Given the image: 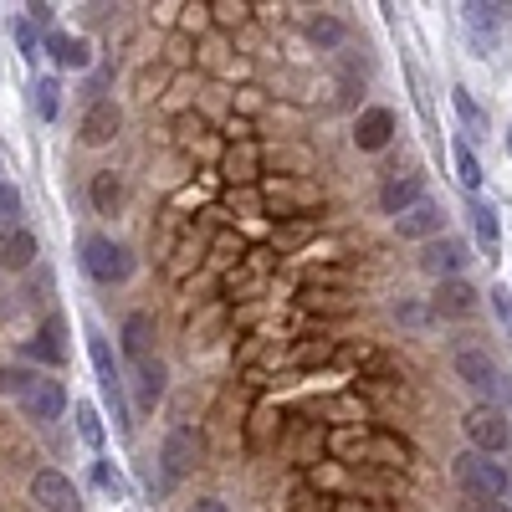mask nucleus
I'll return each instance as SVG.
<instances>
[{"instance_id":"f257e3e1","label":"nucleus","mask_w":512,"mask_h":512,"mask_svg":"<svg viewBox=\"0 0 512 512\" xmlns=\"http://www.w3.org/2000/svg\"><path fill=\"white\" fill-rule=\"evenodd\" d=\"M451 369H456V379L466 384V390L477 395V405H492V410H507L512 405V379H507V369L487 349H456L451 354Z\"/></svg>"},{"instance_id":"f03ea898","label":"nucleus","mask_w":512,"mask_h":512,"mask_svg":"<svg viewBox=\"0 0 512 512\" xmlns=\"http://www.w3.org/2000/svg\"><path fill=\"white\" fill-rule=\"evenodd\" d=\"M451 472H456L461 492H472L477 502H502L512 492V472L497 456H482V451H461Z\"/></svg>"},{"instance_id":"7ed1b4c3","label":"nucleus","mask_w":512,"mask_h":512,"mask_svg":"<svg viewBox=\"0 0 512 512\" xmlns=\"http://www.w3.org/2000/svg\"><path fill=\"white\" fill-rule=\"evenodd\" d=\"M82 272H88L93 282H103V287H118V282L134 277V251H128L123 241H113V236H88L82 241Z\"/></svg>"},{"instance_id":"20e7f679","label":"nucleus","mask_w":512,"mask_h":512,"mask_svg":"<svg viewBox=\"0 0 512 512\" xmlns=\"http://www.w3.org/2000/svg\"><path fill=\"white\" fill-rule=\"evenodd\" d=\"M461 431H466V441H472V451H482V456H502L512 446V420H507V410H492V405L466 410Z\"/></svg>"},{"instance_id":"39448f33","label":"nucleus","mask_w":512,"mask_h":512,"mask_svg":"<svg viewBox=\"0 0 512 512\" xmlns=\"http://www.w3.org/2000/svg\"><path fill=\"white\" fill-rule=\"evenodd\" d=\"M88 354H93V369H98V384H103V400L113 405V420H118V431H128V405H123V374H118V359L108 349V338L98 328H88Z\"/></svg>"},{"instance_id":"423d86ee","label":"nucleus","mask_w":512,"mask_h":512,"mask_svg":"<svg viewBox=\"0 0 512 512\" xmlns=\"http://www.w3.org/2000/svg\"><path fill=\"white\" fill-rule=\"evenodd\" d=\"M31 502L41 512H82V492L67 472H57V466H41V472H31Z\"/></svg>"},{"instance_id":"0eeeda50","label":"nucleus","mask_w":512,"mask_h":512,"mask_svg":"<svg viewBox=\"0 0 512 512\" xmlns=\"http://www.w3.org/2000/svg\"><path fill=\"white\" fill-rule=\"evenodd\" d=\"M466 262H472V251H466V241H456V236H436V241H425V246H420V272L431 277V282H451V277H461Z\"/></svg>"},{"instance_id":"6e6552de","label":"nucleus","mask_w":512,"mask_h":512,"mask_svg":"<svg viewBox=\"0 0 512 512\" xmlns=\"http://www.w3.org/2000/svg\"><path fill=\"white\" fill-rule=\"evenodd\" d=\"M395 231H400V241H436V236H446V210H441V200H415L405 216H395Z\"/></svg>"},{"instance_id":"1a4fd4ad","label":"nucleus","mask_w":512,"mask_h":512,"mask_svg":"<svg viewBox=\"0 0 512 512\" xmlns=\"http://www.w3.org/2000/svg\"><path fill=\"white\" fill-rule=\"evenodd\" d=\"M159 461H164V482L190 477V472H195V461H200V436L185 431V425H175V431L164 436V446H159Z\"/></svg>"},{"instance_id":"9d476101","label":"nucleus","mask_w":512,"mask_h":512,"mask_svg":"<svg viewBox=\"0 0 512 512\" xmlns=\"http://www.w3.org/2000/svg\"><path fill=\"white\" fill-rule=\"evenodd\" d=\"M118 128H123L118 103L113 98H93L88 113H82V123H77V134H82V144H88V149H103V144L118 139Z\"/></svg>"},{"instance_id":"9b49d317","label":"nucleus","mask_w":512,"mask_h":512,"mask_svg":"<svg viewBox=\"0 0 512 512\" xmlns=\"http://www.w3.org/2000/svg\"><path fill=\"white\" fill-rule=\"evenodd\" d=\"M21 410H26L36 425H52V420H62V410H67V390H62V379L36 374V384L21 395Z\"/></svg>"},{"instance_id":"f8f14e48","label":"nucleus","mask_w":512,"mask_h":512,"mask_svg":"<svg viewBox=\"0 0 512 512\" xmlns=\"http://www.w3.org/2000/svg\"><path fill=\"white\" fill-rule=\"evenodd\" d=\"M390 139H395V113H390V108H364V113L354 118V144H359L364 154L390 149Z\"/></svg>"},{"instance_id":"ddd939ff","label":"nucleus","mask_w":512,"mask_h":512,"mask_svg":"<svg viewBox=\"0 0 512 512\" xmlns=\"http://www.w3.org/2000/svg\"><path fill=\"white\" fill-rule=\"evenodd\" d=\"M431 313H436V318H472V313H477V287H472V282H461V277L436 282V292H431Z\"/></svg>"},{"instance_id":"4468645a","label":"nucleus","mask_w":512,"mask_h":512,"mask_svg":"<svg viewBox=\"0 0 512 512\" xmlns=\"http://www.w3.org/2000/svg\"><path fill=\"white\" fill-rule=\"evenodd\" d=\"M415 200H425V175H415V169L410 175H390L379 185V210L384 216H405Z\"/></svg>"},{"instance_id":"2eb2a0df","label":"nucleus","mask_w":512,"mask_h":512,"mask_svg":"<svg viewBox=\"0 0 512 512\" xmlns=\"http://www.w3.org/2000/svg\"><path fill=\"white\" fill-rule=\"evenodd\" d=\"M36 251H41L36 231H26V226L0 231V272H26L36 262Z\"/></svg>"},{"instance_id":"dca6fc26","label":"nucleus","mask_w":512,"mask_h":512,"mask_svg":"<svg viewBox=\"0 0 512 512\" xmlns=\"http://www.w3.org/2000/svg\"><path fill=\"white\" fill-rule=\"evenodd\" d=\"M118 344H123V354L134 364L154 359V313H128L123 328H118Z\"/></svg>"},{"instance_id":"f3484780","label":"nucleus","mask_w":512,"mask_h":512,"mask_svg":"<svg viewBox=\"0 0 512 512\" xmlns=\"http://www.w3.org/2000/svg\"><path fill=\"white\" fill-rule=\"evenodd\" d=\"M31 364H47V369H62L67 364V344H62V318L52 313L47 323L36 328V338H31Z\"/></svg>"},{"instance_id":"a211bd4d","label":"nucleus","mask_w":512,"mask_h":512,"mask_svg":"<svg viewBox=\"0 0 512 512\" xmlns=\"http://www.w3.org/2000/svg\"><path fill=\"white\" fill-rule=\"evenodd\" d=\"M47 52H52V62H57L62 72L93 67V47H88L82 36H72V31H47Z\"/></svg>"},{"instance_id":"6ab92c4d","label":"nucleus","mask_w":512,"mask_h":512,"mask_svg":"<svg viewBox=\"0 0 512 512\" xmlns=\"http://www.w3.org/2000/svg\"><path fill=\"white\" fill-rule=\"evenodd\" d=\"M164 390H169V374H164L159 359L134 364V400H139V410H154V405L164 400Z\"/></svg>"},{"instance_id":"aec40b11","label":"nucleus","mask_w":512,"mask_h":512,"mask_svg":"<svg viewBox=\"0 0 512 512\" xmlns=\"http://www.w3.org/2000/svg\"><path fill=\"white\" fill-rule=\"evenodd\" d=\"M472 231H477V241H482L487 251L502 246V221H497V205H492V200H477V195H472Z\"/></svg>"},{"instance_id":"412c9836","label":"nucleus","mask_w":512,"mask_h":512,"mask_svg":"<svg viewBox=\"0 0 512 512\" xmlns=\"http://www.w3.org/2000/svg\"><path fill=\"white\" fill-rule=\"evenodd\" d=\"M118 205H123V180L113 175V169H98L93 175V210L98 216H113Z\"/></svg>"},{"instance_id":"4be33fe9","label":"nucleus","mask_w":512,"mask_h":512,"mask_svg":"<svg viewBox=\"0 0 512 512\" xmlns=\"http://www.w3.org/2000/svg\"><path fill=\"white\" fill-rule=\"evenodd\" d=\"M308 31H313V41H318L323 52H338V47H344V36H349V26L338 21V16H328V11H323V16H313V26H308Z\"/></svg>"},{"instance_id":"5701e85b","label":"nucleus","mask_w":512,"mask_h":512,"mask_svg":"<svg viewBox=\"0 0 512 512\" xmlns=\"http://www.w3.org/2000/svg\"><path fill=\"white\" fill-rule=\"evenodd\" d=\"M456 175H461V185L472 195L482 190V159L472 154V144H456Z\"/></svg>"},{"instance_id":"b1692460","label":"nucleus","mask_w":512,"mask_h":512,"mask_svg":"<svg viewBox=\"0 0 512 512\" xmlns=\"http://www.w3.org/2000/svg\"><path fill=\"white\" fill-rule=\"evenodd\" d=\"M72 415H77V436H82V441H88V446L98 451V446H103V415H98V410H93L88 400H82V405H77Z\"/></svg>"},{"instance_id":"393cba45","label":"nucleus","mask_w":512,"mask_h":512,"mask_svg":"<svg viewBox=\"0 0 512 512\" xmlns=\"http://www.w3.org/2000/svg\"><path fill=\"white\" fill-rule=\"evenodd\" d=\"M31 384H36V369H26V364H6V369H0V395H16L21 400Z\"/></svg>"},{"instance_id":"a878e982","label":"nucleus","mask_w":512,"mask_h":512,"mask_svg":"<svg viewBox=\"0 0 512 512\" xmlns=\"http://www.w3.org/2000/svg\"><path fill=\"white\" fill-rule=\"evenodd\" d=\"M16 216H21V190L0 180V231H11V226H16Z\"/></svg>"},{"instance_id":"bb28decb","label":"nucleus","mask_w":512,"mask_h":512,"mask_svg":"<svg viewBox=\"0 0 512 512\" xmlns=\"http://www.w3.org/2000/svg\"><path fill=\"white\" fill-rule=\"evenodd\" d=\"M256 175V154L251 149H231L226 154V180H251Z\"/></svg>"},{"instance_id":"cd10ccee","label":"nucleus","mask_w":512,"mask_h":512,"mask_svg":"<svg viewBox=\"0 0 512 512\" xmlns=\"http://www.w3.org/2000/svg\"><path fill=\"white\" fill-rule=\"evenodd\" d=\"M57 93H62L57 77H41V82H36V113H41V118H57Z\"/></svg>"},{"instance_id":"c85d7f7f","label":"nucleus","mask_w":512,"mask_h":512,"mask_svg":"<svg viewBox=\"0 0 512 512\" xmlns=\"http://www.w3.org/2000/svg\"><path fill=\"white\" fill-rule=\"evenodd\" d=\"M456 113H461L466 123H472V128H487V113L472 103V93H466V88H456Z\"/></svg>"},{"instance_id":"c756f323","label":"nucleus","mask_w":512,"mask_h":512,"mask_svg":"<svg viewBox=\"0 0 512 512\" xmlns=\"http://www.w3.org/2000/svg\"><path fill=\"white\" fill-rule=\"evenodd\" d=\"M507 16V6H466V21L472 26H497Z\"/></svg>"},{"instance_id":"7c9ffc66","label":"nucleus","mask_w":512,"mask_h":512,"mask_svg":"<svg viewBox=\"0 0 512 512\" xmlns=\"http://www.w3.org/2000/svg\"><path fill=\"white\" fill-rule=\"evenodd\" d=\"M492 308H497L502 328H512V292H507V287H492Z\"/></svg>"},{"instance_id":"2f4dec72","label":"nucleus","mask_w":512,"mask_h":512,"mask_svg":"<svg viewBox=\"0 0 512 512\" xmlns=\"http://www.w3.org/2000/svg\"><path fill=\"white\" fill-rule=\"evenodd\" d=\"M16 41H21V52H26V57H36V47H41V36L31 31V21H21V26H16Z\"/></svg>"},{"instance_id":"473e14b6","label":"nucleus","mask_w":512,"mask_h":512,"mask_svg":"<svg viewBox=\"0 0 512 512\" xmlns=\"http://www.w3.org/2000/svg\"><path fill=\"white\" fill-rule=\"evenodd\" d=\"M52 11H57V6H31V21H36V26H47V21H52Z\"/></svg>"},{"instance_id":"72a5a7b5","label":"nucleus","mask_w":512,"mask_h":512,"mask_svg":"<svg viewBox=\"0 0 512 512\" xmlns=\"http://www.w3.org/2000/svg\"><path fill=\"white\" fill-rule=\"evenodd\" d=\"M190 512H226V502H216V497H205V502H195Z\"/></svg>"},{"instance_id":"f704fd0d","label":"nucleus","mask_w":512,"mask_h":512,"mask_svg":"<svg viewBox=\"0 0 512 512\" xmlns=\"http://www.w3.org/2000/svg\"><path fill=\"white\" fill-rule=\"evenodd\" d=\"M477 512H512L507 502H477Z\"/></svg>"},{"instance_id":"c9c22d12","label":"nucleus","mask_w":512,"mask_h":512,"mask_svg":"<svg viewBox=\"0 0 512 512\" xmlns=\"http://www.w3.org/2000/svg\"><path fill=\"white\" fill-rule=\"evenodd\" d=\"M507 154H512V134H507Z\"/></svg>"}]
</instances>
